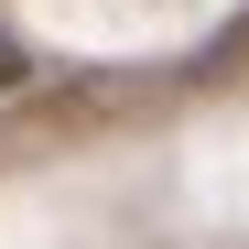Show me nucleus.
<instances>
[{
  "mask_svg": "<svg viewBox=\"0 0 249 249\" xmlns=\"http://www.w3.org/2000/svg\"><path fill=\"white\" fill-rule=\"evenodd\" d=\"M22 65H33V54L11 44V33H0V87H22Z\"/></svg>",
  "mask_w": 249,
  "mask_h": 249,
  "instance_id": "obj_1",
  "label": "nucleus"
}]
</instances>
